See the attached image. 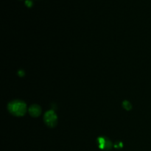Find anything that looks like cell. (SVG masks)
Instances as JSON below:
<instances>
[{
  "mask_svg": "<svg viewBox=\"0 0 151 151\" xmlns=\"http://www.w3.org/2000/svg\"><path fill=\"white\" fill-rule=\"evenodd\" d=\"M10 109L11 112L16 115H22L24 114L26 107L24 104L20 102H14L10 106Z\"/></svg>",
  "mask_w": 151,
  "mask_h": 151,
  "instance_id": "1",
  "label": "cell"
},
{
  "mask_svg": "<svg viewBox=\"0 0 151 151\" xmlns=\"http://www.w3.org/2000/svg\"><path fill=\"white\" fill-rule=\"evenodd\" d=\"M45 119L46 121H47V123L48 124V125H53V124L55 122L56 116H55L54 113H52V112H49L48 114H46Z\"/></svg>",
  "mask_w": 151,
  "mask_h": 151,
  "instance_id": "2",
  "label": "cell"
},
{
  "mask_svg": "<svg viewBox=\"0 0 151 151\" xmlns=\"http://www.w3.org/2000/svg\"><path fill=\"white\" fill-rule=\"evenodd\" d=\"M30 113L31 114L33 115V116H37V115L39 114L40 111H39V109L37 106H33V107L31 108L30 109Z\"/></svg>",
  "mask_w": 151,
  "mask_h": 151,
  "instance_id": "3",
  "label": "cell"
},
{
  "mask_svg": "<svg viewBox=\"0 0 151 151\" xmlns=\"http://www.w3.org/2000/svg\"><path fill=\"white\" fill-rule=\"evenodd\" d=\"M26 4L28 6V7H29V6L32 5V1H29V0H27V1H26Z\"/></svg>",
  "mask_w": 151,
  "mask_h": 151,
  "instance_id": "4",
  "label": "cell"
}]
</instances>
